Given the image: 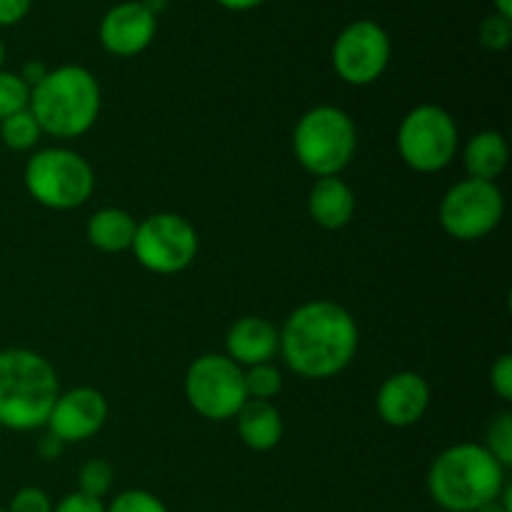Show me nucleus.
Here are the masks:
<instances>
[{
  "mask_svg": "<svg viewBox=\"0 0 512 512\" xmlns=\"http://www.w3.org/2000/svg\"><path fill=\"white\" fill-rule=\"evenodd\" d=\"M358 343V323L348 308L333 300H310L280 328L278 353L300 378L328 380L353 363Z\"/></svg>",
  "mask_w": 512,
  "mask_h": 512,
  "instance_id": "1",
  "label": "nucleus"
},
{
  "mask_svg": "<svg viewBox=\"0 0 512 512\" xmlns=\"http://www.w3.org/2000/svg\"><path fill=\"white\" fill-rule=\"evenodd\" d=\"M505 470L483 445H450L430 465L428 493L445 512H475L498 498L508 483Z\"/></svg>",
  "mask_w": 512,
  "mask_h": 512,
  "instance_id": "2",
  "label": "nucleus"
},
{
  "mask_svg": "<svg viewBox=\"0 0 512 512\" xmlns=\"http://www.w3.org/2000/svg\"><path fill=\"white\" fill-rule=\"evenodd\" d=\"M103 105L100 83L83 65L53 68L33 90L28 110L53 138H80L95 125Z\"/></svg>",
  "mask_w": 512,
  "mask_h": 512,
  "instance_id": "3",
  "label": "nucleus"
},
{
  "mask_svg": "<svg viewBox=\"0 0 512 512\" xmlns=\"http://www.w3.org/2000/svg\"><path fill=\"white\" fill-rule=\"evenodd\" d=\"M58 395V375L43 355L28 348L0 350V428H45Z\"/></svg>",
  "mask_w": 512,
  "mask_h": 512,
  "instance_id": "4",
  "label": "nucleus"
},
{
  "mask_svg": "<svg viewBox=\"0 0 512 512\" xmlns=\"http://www.w3.org/2000/svg\"><path fill=\"white\" fill-rule=\"evenodd\" d=\"M358 130L353 118L335 105H315L293 128L295 160L315 178L340 175L355 158Z\"/></svg>",
  "mask_w": 512,
  "mask_h": 512,
  "instance_id": "5",
  "label": "nucleus"
},
{
  "mask_svg": "<svg viewBox=\"0 0 512 512\" xmlns=\"http://www.w3.org/2000/svg\"><path fill=\"white\" fill-rule=\"evenodd\" d=\"M23 183L30 198L50 210H73L90 200L95 190L93 165L70 148L38 150L25 163Z\"/></svg>",
  "mask_w": 512,
  "mask_h": 512,
  "instance_id": "6",
  "label": "nucleus"
},
{
  "mask_svg": "<svg viewBox=\"0 0 512 512\" xmlns=\"http://www.w3.org/2000/svg\"><path fill=\"white\" fill-rule=\"evenodd\" d=\"M460 133L445 108L423 103L410 110L398 128V153L415 173H440L458 153Z\"/></svg>",
  "mask_w": 512,
  "mask_h": 512,
  "instance_id": "7",
  "label": "nucleus"
},
{
  "mask_svg": "<svg viewBox=\"0 0 512 512\" xmlns=\"http://www.w3.org/2000/svg\"><path fill=\"white\" fill-rule=\"evenodd\" d=\"M185 398L200 418L213 420V423L233 420L248 400L243 368L233 363L228 355H200L185 373Z\"/></svg>",
  "mask_w": 512,
  "mask_h": 512,
  "instance_id": "8",
  "label": "nucleus"
},
{
  "mask_svg": "<svg viewBox=\"0 0 512 512\" xmlns=\"http://www.w3.org/2000/svg\"><path fill=\"white\" fill-rule=\"evenodd\" d=\"M198 248V230L178 213H155L140 220L130 245L135 260L155 275L183 273L198 258Z\"/></svg>",
  "mask_w": 512,
  "mask_h": 512,
  "instance_id": "9",
  "label": "nucleus"
},
{
  "mask_svg": "<svg viewBox=\"0 0 512 512\" xmlns=\"http://www.w3.org/2000/svg\"><path fill=\"white\" fill-rule=\"evenodd\" d=\"M505 215V198L495 183L465 178L455 183L440 200V228L460 243L483 240L493 233Z\"/></svg>",
  "mask_w": 512,
  "mask_h": 512,
  "instance_id": "10",
  "label": "nucleus"
},
{
  "mask_svg": "<svg viewBox=\"0 0 512 512\" xmlns=\"http://www.w3.org/2000/svg\"><path fill=\"white\" fill-rule=\"evenodd\" d=\"M393 45L388 30L375 20H355L335 38L330 60L343 83L363 88L388 70Z\"/></svg>",
  "mask_w": 512,
  "mask_h": 512,
  "instance_id": "11",
  "label": "nucleus"
},
{
  "mask_svg": "<svg viewBox=\"0 0 512 512\" xmlns=\"http://www.w3.org/2000/svg\"><path fill=\"white\" fill-rule=\"evenodd\" d=\"M108 400L95 388H73L58 395L48 418V433L68 443H85L103 430Z\"/></svg>",
  "mask_w": 512,
  "mask_h": 512,
  "instance_id": "12",
  "label": "nucleus"
},
{
  "mask_svg": "<svg viewBox=\"0 0 512 512\" xmlns=\"http://www.w3.org/2000/svg\"><path fill=\"white\" fill-rule=\"evenodd\" d=\"M158 33V18L140 5V0H125L103 15L98 28L100 45L115 58H135L145 53Z\"/></svg>",
  "mask_w": 512,
  "mask_h": 512,
  "instance_id": "13",
  "label": "nucleus"
},
{
  "mask_svg": "<svg viewBox=\"0 0 512 512\" xmlns=\"http://www.w3.org/2000/svg\"><path fill=\"white\" fill-rule=\"evenodd\" d=\"M430 400L433 395L428 380L415 370H400L380 385L375 410L390 428H410L425 418Z\"/></svg>",
  "mask_w": 512,
  "mask_h": 512,
  "instance_id": "14",
  "label": "nucleus"
},
{
  "mask_svg": "<svg viewBox=\"0 0 512 512\" xmlns=\"http://www.w3.org/2000/svg\"><path fill=\"white\" fill-rule=\"evenodd\" d=\"M225 350H228L225 355L243 370L273 363L280 350V330L260 315H245V318L235 320L233 328L228 330Z\"/></svg>",
  "mask_w": 512,
  "mask_h": 512,
  "instance_id": "15",
  "label": "nucleus"
},
{
  "mask_svg": "<svg viewBox=\"0 0 512 512\" xmlns=\"http://www.w3.org/2000/svg\"><path fill=\"white\" fill-rule=\"evenodd\" d=\"M308 213L325 230H340L353 220L355 193L340 175L318 178L308 195Z\"/></svg>",
  "mask_w": 512,
  "mask_h": 512,
  "instance_id": "16",
  "label": "nucleus"
},
{
  "mask_svg": "<svg viewBox=\"0 0 512 512\" xmlns=\"http://www.w3.org/2000/svg\"><path fill=\"white\" fill-rule=\"evenodd\" d=\"M233 420L238 425V435L243 445L255 450V453H268V450H273L283 440V415H280V410L273 403L245 400L243 408L238 410Z\"/></svg>",
  "mask_w": 512,
  "mask_h": 512,
  "instance_id": "17",
  "label": "nucleus"
},
{
  "mask_svg": "<svg viewBox=\"0 0 512 512\" xmlns=\"http://www.w3.org/2000/svg\"><path fill=\"white\" fill-rule=\"evenodd\" d=\"M508 160V140L498 130H480L463 148V165L473 180L495 183L508 170Z\"/></svg>",
  "mask_w": 512,
  "mask_h": 512,
  "instance_id": "18",
  "label": "nucleus"
},
{
  "mask_svg": "<svg viewBox=\"0 0 512 512\" xmlns=\"http://www.w3.org/2000/svg\"><path fill=\"white\" fill-rule=\"evenodd\" d=\"M138 230V220L123 208H100L88 220V243L98 248L100 253H125L130 250Z\"/></svg>",
  "mask_w": 512,
  "mask_h": 512,
  "instance_id": "19",
  "label": "nucleus"
},
{
  "mask_svg": "<svg viewBox=\"0 0 512 512\" xmlns=\"http://www.w3.org/2000/svg\"><path fill=\"white\" fill-rule=\"evenodd\" d=\"M40 135H43V130H40L38 120L33 118V113L28 108L0 120V138H3V143L10 150H18V153L35 148Z\"/></svg>",
  "mask_w": 512,
  "mask_h": 512,
  "instance_id": "20",
  "label": "nucleus"
},
{
  "mask_svg": "<svg viewBox=\"0 0 512 512\" xmlns=\"http://www.w3.org/2000/svg\"><path fill=\"white\" fill-rule=\"evenodd\" d=\"M243 383L248 400L273 403V398H278L280 390H283V373L273 363L253 365V368L243 370Z\"/></svg>",
  "mask_w": 512,
  "mask_h": 512,
  "instance_id": "21",
  "label": "nucleus"
},
{
  "mask_svg": "<svg viewBox=\"0 0 512 512\" xmlns=\"http://www.w3.org/2000/svg\"><path fill=\"white\" fill-rule=\"evenodd\" d=\"M113 480H115V470L108 460L103 458L88 460L78 473V493L88 495V498H95V500H103L105 495L110 493V488H113Z\"/></svg>",
  "mask_w": 512,
  "mask_h": 512,
  "instance_id": "22",
  "label": "nucleus"
},
{
  "mask_svg": "<svg viewBox=\"0 0 512 512\" xmlns=\"http://www.w3.org/2000/svg\"><path fill=\"white\" fill-rule=\"evenodd\" d=\"M483 448L498 460L503 468L512 465V413L503 410L493 418V423L488 425V433H485Z\"/></svg>",
  "mask_w": 512,
  "mask_h": 512,
  "instance_id": "23",
  "label": "nucleus"
},
{
  "mask_svg": "<svg viewBox=\"0 0 512 512\" xmlns=\"http://www.w3.org/2000/svg\"><path fill=\"white\" fill-rule=\"evenodd\" d=\"M30 105V88L18 73L0 70V120L20 113Z\"/></svg>",
  "mask_w": 512,
  "mask_h": 512,
  "instance_id": "24",
  "label": "nucleus"
},
{
  "mask_svg": "<svg viewBox=\"0 0 512 512\" xmlns=\"http://www.w3.org/2000/svg\"><path fill=\"white\" fill-rule=\"evenodd\" d=\"M105 512H168L163 500L148 490H125L115 495L110 505H105Z\"/></svg>",
  "mask_w": 512,
  "mask_h": 512,
  "instance_id": "25",
  "label": "nucleus"
},
{
  "mask_svg": "<svg viewBox=\"0 0 512 512\" xmlns=\"http://www.w3.org/2000/svg\"><path fill=\"white\" fill-rule=\"evenodd\" d=\"M480 43L483 48L493 50V53H503L512 43V20L503 18V15L493 13L480 23Z\"/></svg>",
  "mask_w": 512,
  "mask_h": 512,
  "instance_id": "26",
  "label": "nucleus"
},
{
  "mask_svg": "<svg viewBox=\"0 0 512 512\" xmlns=\"http://www.w3.org/2000/svg\"><path fill=\"white\" fill-rule=\"evenodd\" d=\"M5 512H53V500L40 488H20Z\"/></svg>",
  "mask_w": 512,
  "mask_h": 512,
  "instance_id": "27",
  "label": "nucleus"
},
{
  "mask_svg": "<svg viewBox=\"0 0 512 512\" xmlns=\"http://www.w3.org/2000/svg\"><path fill=\"white\" fill-rule=\"evenodd\" d=\"M490 385H493L495 395L505 403L512 400V355L503 353L490 368Z\"/></svg>",
  "mask_w": 512,
  "mask_h": 512,
  "instance_id": "28",
  "label": "nucleus"
},
{
  "mask_svg": "<svg viewBox=\"0 0 512 512\" xmlns=\"http://www.w3.org/2000/svg\"><path fill=\"white\" fill-rule=\"evenodd\" d=\"M53 512H105V503L83 493H70L58 505H53Z\"/></svg>",
  "mask_w": 512,
  "mask_h": 512,
  "instance_id": "29",
  "label": "nucleus"
},
{
  "mask_svg": "<svg viewBox=\"0 0 512 512\" xmlns=\"http://www.w3.org/2000/svg\"><path fill=\"white\" fill-rule=\"evenodd\" d=\"M33 8V0H0V28L18 25Z\"/></svg>",
  "mask_w": 512,
  "mask_h": 512,
  "instance_id": "30",
  "label": "nucleus"
},
{
  "mask_svg": "<svg viewBox=\"0 0 512 512\" xmlns=\"http://www.w3.org/2000/svg\"><path fill=\"white\" fill-rule=\"evenodd\" d=\"M48 73H50V68L43 63V60H28V63L23 65V70H20L18 75L23 78V83L28 85L30 90H33L35 85H38L40 80H43Z\"/></svg>",
  "mask_w": 512,
  "mask_h": 512,
  "instance_id": "31",
  "label": "nucleus"
},
{
  "mask_svg": "<svg viewBox=\"0 0 512 512\" xmlns=\"http://www.w3.org/2000/svg\"><path fill=\"white\" fill-rule=\"evenodd\" d=\"M63 453H65V443L60 438H55L53 433L43 435V438L38 440V455L43 460H58Z\"/></svg>",
  "mask_w": 512,
  "mask_h": 512,
  "instance_id": "32",
  "label": "nucleus"
},
{
  "mask_svg": "<svg viewBox=\"0 0 512 512\" xmlns=\"http://www.w3.org/2000/svg\"><path fill=\"white\" fill-rule=\"evenodd\" d=\"M475 512H512V488L510 483H505V488L500 490V495L495 500H490V503L480 505Z\"/></svg>",
  "mask_w": 512,
  "mask_h": 512,
  "instance_id": "33",
  "label": "nucleus"
},
{
  "mask_svg": "<svg viewBox=\"0 0 512 512\" xmlns=\"http://www.w3.org/2000/svg\"><path fill=\"white\" fill-rule=\"evenodd\" d=\"M218 5H223L225 10H235V13H243V10H253L258 5L268 3V0H215Z\"/></svg>",
  "mask_w": 512,
  "mask_h": 512,
  "instance_id": "34",
  "label": "nucleus"
},
{
  "mask_svg": "<svg viewBox=\"0 0 512 512\" xmlns=\"http://www.w3.org/2000/svg\"><path fill=\"white\" fill-rule=\"evenodd\" d=\"M168 3H170V0H140V5H143L145 10H150L155 18H158V15L163 13L165 8H168Z\"/></svg>",
  "mask_w": 512,
  "mask_h": 512,
  "instance_id": "35",
  "label": "nucleus"
},
{
  "mask_svg": "<svg viewBox=\"0 0 512 512\" xmlns=\"http://www.w3.org/2000/svg\"><path fill=\"white\" fill-rule=\"evenodd\" d=\"M493 5H495V13L512 20V0H493Z\"/></svg>",
  "mask_w": 512,
  "mask_h": 512,
  "instance_id": "36",
  "label": "nucleus"
},
{
  "mask_svg": "<svg viewBox=\"0 0 512 512\" xmlns=\"http://www.w3.org/2000/svg\"><path fill=\"white\" fill-rule=\"evenodd\" d=\"M3 63H5V43L3 38H0V70H3Z\"/></svg>",
  "mask_w": 512,
  "mask_h": 512,
  "instance_id": "37",
  "label": "nucleus"
},
{
  "mask_svg": "<svg viewBox=\"0 0 512 512\" xmlns=\"http://www.w3.org/2000/svg\"><path fill=\"white\" fill-rule=\"evenodd\" d=\"M0 512H5V510H3V508H0Z\"/></svg>",
  "mask_w": 512,
  "mask_h": 512,
  "instance_id": "38",
  "label": "nucleus"
}]
</instances>
